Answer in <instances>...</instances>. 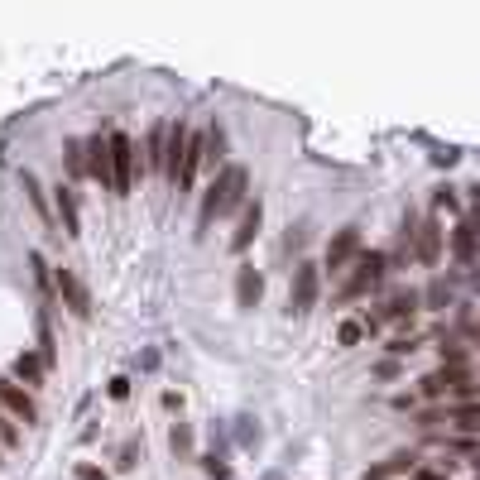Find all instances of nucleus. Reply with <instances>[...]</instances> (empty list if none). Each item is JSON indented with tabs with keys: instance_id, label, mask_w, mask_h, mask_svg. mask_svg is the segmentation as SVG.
Listing matches in <instances>:
<instances>
[{
	"instance_id": "obj_8",
	"label": "nucleus",
	"mask_w": 480,
	"mask_h": 480,
	"mask_svg": "<svg viewBox=\"0 0 480 480\" xmlns=\"http://www.w3.org/2000/svg\"><path fill=\"white\" fill-rule=\"evenodd\" d=\"M187 125H168V139H163V173H168V183H178V163H183V149H187Z\"/></svg>"
},
{
	"instance_id": "obj_30",
	"label": "nucleus",
	"mask_w": 480,
	"mask_h": 480,
	"mask_svg": "<svg viewBox=\"0 0 480 480\" xmlns=\"http://www.w3.org/2000/svg\"><path fill=\"white\" fill-rule=\"evenodd\" d=\"M418 480H442V476H437V471H423V476H418Z\"/></svg>"
},
{
	"instance_id": "obj_25",
	"label": "nucleus",
	"mask_w": 480,
	"mask_h": 480,
	"mask_svg": "<svg viewBox=\"0 0 480 480\" xmlns=\"http://www.w3.org/2000/svg\"><path fill=\"white\" fill-rule=\"evenodd\" d=\"M427 303H432V308H442V303H447V284H442V279L427 289Z\"/></svg>"
},
{
	"instance_id": "obj_9",
	"label": "nucleus",
	"mask_w": 480,
	"mask_h": 480,
	"mask_svg": "<svg viewBox=\"0 0 480 480\" xmlns=\"http://www.w3.org/2000/svg\"><path fill=\"white\" fill-rule=\"evenodd\" d=\"M207 159V134H187V149H183V163H178V183L173 187H192L197 168Z\"/></svg>"
},
{
	"instance_id": "obj_6",
	"label": "nucleus",
	"mask_w": 480,
	"mask_h": 480,
	"mask_svg": "<svg viewBox=\"0 0 480 480\" xmlns=\"http://www.w3.org/2000/svg\"><path fill=\"white\" fill-rule=\"evenodd\" d=\"M312 303H317V265H298L289 308H293V317H303V312H312Z\"/></svg>"
},
{
	"instance_id": "obj_24",
	"label": "nucleus",
	"mask_w": 480,
	"mask_h": 480,
	"mask_svg": "<svg viewBox=\"0 0 480 480\" xmlns=\"http://www.w3.org/2000/svg\"><path fill=\"white\" fill-rule=\"evenodd\" d=\"M15 442H20L15 423H10V418H0V447H15Z\"/></svg>"
},
{
	"instance_id": "obj_28",
	"label": "nucleus",
	"mask_w": 480,
	"mask_h": 480,
	"mask_svg": "<svg viewBox=\"0 0 480 480\" xmlns=\"http://www.w3.org/2000/svg\"><path fill=\"white\" fill-rule=\"evenodd\" d=\"M106 394H110V399H125V394H130V379H110Z\"/></svg>"
},
{
	"instance_id": "obj_19",
	"label": "nucleus",
	"mask_w": 480,
	"mask_h": 480,
	"mask_svg": "<svg viewBox=\"0 0 480 480\" xmlns=\"http://www.w3.org/2000/svg\"><path fill=\"white\" fill-rule=\"evenodd\" d=\"M63 163H68V173L77 178V173H87V149H82V139H68V154H63Z\"/></svg>"
},
{
	"instance_id": "obj_2",
	"label": "nucleus",
	"mask_w": 480,
	"mask_h": 480,
	"mask_svg": "<svg viewBox=\"0 0 480 480\" xmlns=\"http://www.w3.org/2000/svg\"><path fill=\"white\" fill-rule=\"evenodd\" d=\"M106 149H110V192L115 197H130L134 187V139L125 130L106 134Z\"/></svg>"
},
{
	"instance_id": "obj_5",
	"label": "nucleus",
	"mask_w": 480,
	"mask_h": 480,
	"mask_svg": "<svg viewBox=\"0 0 480 480\" xmlns=\"http://www.w3.org/2000/svg\"><path fill=\"white\" fill-rule=\"evenodd\" d=\"M355 255H360V226H346V231H336V240L327 245V269L341 274L346 265H355Z\"/></svg>"
},
{
	"instance_id": "obj_13",
	"label": "nucleus",
	"mask_w": 480,
	"mask_h": 480,
	"mask_svg": "<svg viewBox=\"0 0 480 480\" xmlns=\"http://www.w3.org/2000/svg\"><path fill=\"white\" fill-rule=\"evenodd\" d=\"M260 216H265V207L260 202H250L245 212H240V226H236V236H231V250H250V240H255V231H260Z\"/></svg>"
},
{
	"instance_id": "obj_22",
	"label": "nucleus",
	"mask_w": 480,
	"mask_h": 480,
	"mask_svg": "<svg viewBox=\"0 0 480 480\" xmlns=\"http://www.w3.org/2000/svg\"><path fill=\"white\" fill-rule=\"evenodd\" d=\"M360 336H365V327H360V322H341V331H336V341H341V346H355Z\"/></svg>"
},
{
	"instance_id": "obj_7",
	"label": "nucleus",
	"mask_w": 480,
	"mask_h": 480,
	"mask_svg": "<svg viewBox=\"0 0 480 480\" xmlns=\"http://www.w3.org/2000/svg\"><path fill=\"white\" fill-rule=\"evenodd\" d=\"M0 408H5V413H15L20 423H34V418H39V403L29 399L20 384H10V379H0Z\"/></svg>"
},
{
	"instance_id": "obj_10",
	"label": "nucleus",
	"mask_w": 480,
	"mask_h": 480,
	"mask_svg": "<svg viewBox=\"0 0 480 480\" xmlns=\"http://www.w3.org/2000/svg\"><path fill=\"white\" fill-rule=\"evenodd\" d=\"M82 149H87V173H91V178H96L101 187H110V149H106V134L87 139Z\"/></svg>"
},
{
	"instance_id": "obj_20",
	"label": "nucleus",
	"mask_w": 480,
	"mask_h": 480,
	"mask_svg": "<svg viewBox=\"0 0 480 480\" xmlns=\"http://www.w3.org/2000/svg\"><path fill=\"white\" fill-rule=\"evenodd\" d=\"M15 374H20V379H25V384H39V374H44V365H39V355H20V360H15Z\"/></svg>"
},
{
	"instance_id": "obj_23",
	"label": "nucleus",
	"mask_w": 480,
	"mask_h": 480,
	"mask_svg": "<svg viewBox=\"0 0 480 480\" xmlns=\"http://www.w3.org/2000/svg\"><path fill=\"white\" fill-rule=\"evenodd\" d=\"M452 423L461 427V432H476V408H471V403H461V408L452 413Z\"/></svg>"
},
{
	"instance_id": "obj_15",
	"label": "nucleus",
	"mask_w": 480,
	"mask_h": 480,
	"mask_svg": "<svg viewBox=\"0 0 480 480\" xmlns=\"http://www.w3.org/2000/svg\"><path fill=\"white\" fill-rule=\"evenodd\" d=\"M452 250H456V260H461V265H471V260H476V221H461V226H456Z\"/></svg>"
},
{
	"instance_id": "obj_11",
	"label": "nucleus",
	"mask_w": 480,
	"mask_h": 480,
	"mask_svg": "<svg viewBox=\"0 0 480 480\" xmlns=\"http://www.w3.org/2000/svg\"><path fill=\"white\" fill-rule=\"evenodd\" d=\"M413 250H418L423 265H437V255H442V226L437 221H423L418 236H413Z\"/></svg>"
},
{
	"instance_id": "obj_17",
	"label": "nucleus",
	"mask_w": 480,
	"mask_h": 480,
	"mask_svg": "<svg viewBox=\"0 0 480 480\" xmlns=\"http://www.w3.org/2000/svg\"><path fill=\"white\" fill-rule=\"evenodd\" d=\"M403 471H413V456H389V461L370 466V471H365V480H394V476H403Z\"/></svg>"
},
{
	"instance_id": "obj_21",
	"label": "nucleus",
	"mask_w": 480,
	"mask_h": 480,
	"mask_svg": "<svg viewBox=\"0 0 480 480\" xmlns=\"http://www.w3.org/2000/svg\"><path fill=\"white\" fill-rule=\"evenodd\" d=\"M25 192H29V202H34V212L49 221V202H44V192H39V178H34V173H25Z\"/></svg>"
},
{
	"instance_id": "obj_16",
	"label": "nucleus",
	"mask_w": 480,
	"mask_h": 480,
	"mask_svg": "<svg viewBox=\"0 0 480 480\" xmlns=\"http://www.w3.org/2000/svg\"><path fill=\"white\" fill-rule=\"evenodd\" d=\"M413 312H418V298L399 293V298H389V308H384L379 317H384V322H413ZM379 317H374V322H379Z\"/></svg>"
},
{
	"instance_id": "obj_18",
	"label": "nucleus",
	"mask_w": 480,
	"mask_h": 480,
	"mask_svg": "<svg viewBox=\"0 0 480 480\" xmlns=\"http://www.w3.org/2000/svg\"><path fill=\"white\" fill-rule=\"evenodd\" d=\"M163 139H168V125H154L149 144H144V159H139V168H163Z\"/></svg>"
},
{
	"instance_id": "obj_12",
	"label": "nucleus",
	"mask_w": 480,
	"mask_h": 480,
	"mask_svg": "<svg viewBox=\"0 0 480 480\" xmlns=\"http://www.w3.org/2000/svg\"><path fill=\"white\" fill-rule=\"evenodd\" d=\"M260 293H265V279L255 274V265H240V274H236V303H240V308H255Z\"/></svg>"
},
{
	"instance_id": "obj_26",
	"label": "nucleus",
	"mask_w": 480,
	"mask_h": 480,
	"mask_svg": "<svg viewBox=\"0 0 480 480\" xmlns=\"http://www.w3.org/2000/svg\"><path fill=\"white\" fill-rule=\"evenodd\" d=\"M408 350H418L408 336H394V341H389V355H408Z\"/></svg>"
},
{
	"instance_id": "obj_3",
	"label": "nucleus",
	"mask_w": 480,
	"mask_h": 480,
	"mask_svg": "<svg viewBox=\"0 0 480 480\" xmlns=\"http://www.w3.org/2000/svg\"><path fill=\"white\" fill-rule=\"evenodd\" d=\"M379 279H384V255H355V265H350V279L341 284V298L370 293Z\"/></svg>"
},
{
	"instance_id": "obj_29",
	"label": "nucleus",
	"mask_w": 480,
	"mask_h": 480,
	"mask_svg": "<svg viewBox=\"0 0 480 480\" xmlns=\"http://www.w3.org/2000/svg\"><path fill=\"white\" fill-rule=\"evenodd\" d=\"M77 480H106V471H96V466H77Z\"/></svg>"
},
{
	"instance_id": "obj_14",
	"label": "nucleus",
	"mask_w": 480,
	"mask_h": 480,
	"mask_svg": "<svg viewBox=\"0 0 480 480\" xmlns=\"http://www.w3.org/2000/svg\"><path fill=\"white\" fill-rule=\"evenodd\" d=\"M58 216H63V236H82L77 197H72V187H68V183H58Z\"/></svg>"
},
{
	"instance_id": "obj_27",
	"label": "nucleus",
	"mask_w": 480,
	"mask_h": 480,
	"mask_svg": "<svg viewBox=\"0 0 480 480\" xmlns=\"http://www.w3.org/2000/svg\"><path fill=\"white\" fill-rule=\"evenodd\" d=\"M29 265H34V279H39V284H44V289H49V265H44V260H39V255H29Z\"/></svg>"
},
{
	"instance_id": "obj_1",
	"label": "nucleus",
	"mask_w": 480,
	"mask_h": 480,
	"mask_svg": "<svg viewBox=\"0 0 480 480\" xmlns=\"http://www.w3.org/2000/svg\"><path fill=\"white\" fill-rule=\"evenodd\" d=\"M245 183H250V173L240 168V163H231L221 178H216L212 187H207V202H202V226H212V216L221 212H236L240 197H245Z\"/></svg>"
},
{
	"instance_id": "obj_4",
	"label": "nucleus",
	"mask_w": 480,
	"mask_h": 480,
	"mask_svg": "<svg viewBox=\"0 0 480 480\" xmlns=\"http://www.w3.org/2000/svg\"><path fill=\"white\" fill-rule=\"evenodd\" d=\"M58 293H63L72 317H91V298H87V284L77 279V269H68V265L58 269Z\"/></svg>"
}]
</instances>
